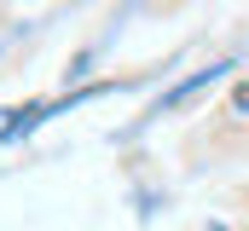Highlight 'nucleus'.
<instances>
[]
</instances>
